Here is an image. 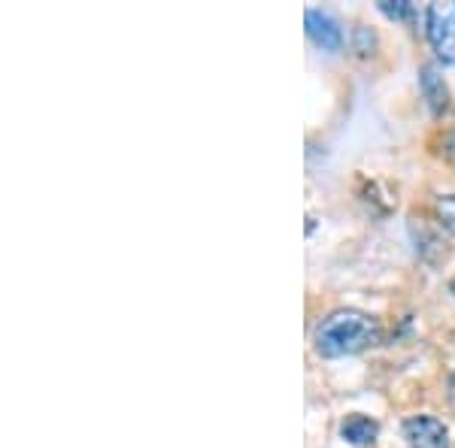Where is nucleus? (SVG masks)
Wrapping results in <instances>:
<instances>
[{"label": "nucleus", "mask_w": 455, "mask_h": 448, "mask_svg": "<svg viewBox=\"0 0 455 448\" xmlns=\"http://www.w3.org/2000/svg\"><path fill=\"white\" fill-rule=\"evenodd\" d=\"M379 342V325L358 310H337L315 327V351L322 358H347Z\"/></svg>", "instance_id": "1"}, {"label": "nucleus", "mask_w": 455, "mask_h": 448, "mask_svg": "<svg viewBox=\"0 0 455 448\" xmlns=\"http://www.w3.org/2000/svg\"><path fill=\"white\" fill-rule=\"evenodd\" d=\"M428 40L443 64H455V0L428 6Z\"/></svg>", "instance_id": "2"}, {"label": "nucleus", "mask_w": 455, "mask_h": 448, "mask_svg": "<svg viewBox=\"0 0 455 448\" xmlns=\"http://www.w3.org/2000/svg\"><path fill=\"white\" fill-rule=\"evenodd\" d=\"M403 439L407 448H450V430L443 421L431 415H416L403 421Z\"/></svg>", "instance_id": "3"}, {"label": "nucleus", "mask_w": 455, "mask_h": 448, "mask_svg": "<svg viewBox=\"0 0 455 448\" xmlns=\"http://www.w3.org/2000/svg\"><path fill=\"white\" fill-rule=\"evenodd\" d=\"M307 34L319 49L325 52H340L343 49V28L331 12L325 10H307Z\"/></svg>", "instance_id": "4"}, {"label": "nucleus", "mask_w": 455, "mask_h": 448, "mask_svg": "<svg viewBox=\"0 0 455 448\" xmlns=\"http://www.w3.org/2000/svg\"><path fill=\"white\" fill-rule=\"evenodd\" d=\"M419 88L425 94V100H428L431 113H443L446 106H450V88H446L443 76H440V70L435 64H425L422 73H419Z\"/></svg>", "instance_id": "5"}, {"label": "nucleus", "mask_w": 455, "mask_h": 448, "mask_svg": "<svg viewBox=\"0 0 455 448\" xmlns=\"http://www.w3.org/2000/svg\"><path fill=\"white\" fill-rule=\"evenodd\" d=\"M379 433V424L368 415H349L347 421L340 424V436L352 445H373Z\"/></svg>", "instance_id": "6"}, {"label": "nucleus", "mask_w": 455, "mask_h": 448, "mask_svg": "<svg viewBox=\"0 0 455 448\" xmlns=\"http://www.w3.org/2000/svg\"><path fill=\"white\" fill-rule=\"evenodd\" d=\"M379 10L395 21H410L413 19V4L407 0H379Z\"/></svg>", "instance_id": "7"}, {"label": "nucleus", "mask_w": 455, "mask_h": 448, "mask_svg": "<svg viewBox=\"0 0 455 448\" xmlns=\"http://www.w3.org/2000/svg\"><path fill=\"white\" fill-rule=\"evenodd\" d=\"M437 216H440V224L450 233H455V194L437 197Z\"/></svg>", "instance_id": "8"}, {"label": "nucleus", "mask_w": 455, "mask_h": 448, "mask_svg": "<svg viewBox=\"0 0 455 448\" xmlns=\"http://www.w3.org/2000/svg\"><path fill=\"white\" fill-rule=\"evenodd\" d=\"M443 155H446V161H450V164H455V128L443 139Z\"/></svg>", "instance_id": "9"}, {"label": "nucleus", "mask_w": 455, "mask_h": 448, "mask_svg": "<svg viewBox=\"0 0 455 448\" xmlns=\"http://www.w3.org/2000/svg\"><path fill=\"white\" fill-rule=\"evenodd\" d=\"M450 400H452V409H455V376L450 379Z\"/></svg>", "instance_id": "10"}, {"label": "nucleus", "mask_w": 455, "mask_h": 448, "mask_svg": "<svg viewBox=\"0 0 455 448\" xmlns=\"http://www.w3.org/2000/svg\"><path fill=\"white\" fill-rule=\"evenodd\" d=\"M450 291H452V297H455V279H452V282H450Z\"/></svg>", "instance_id": "11"}]
</instances>
